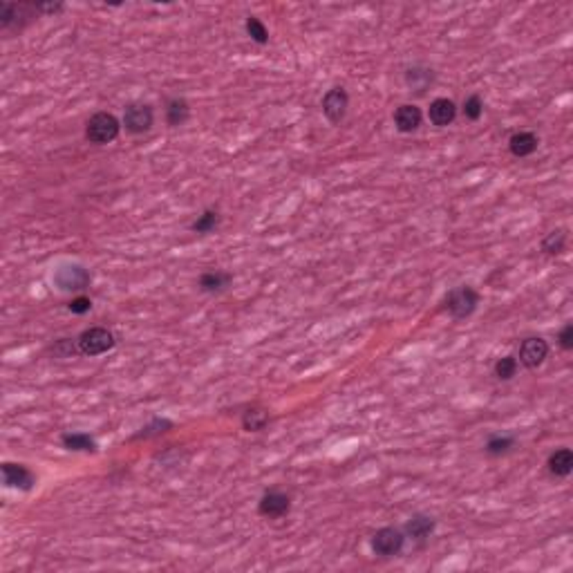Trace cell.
I'll return each mask as SVG.
<instances>
[{"mask_svg":"<svg viewBox=\"0 0 573 573\" xmlns=\"http://www.w3.org/2000/svg\"><path fill=\"white\" fill-rule=\"evenodd\" d=\"M119 130H122V124L113 113H97L85 124V139L90 144L106 146L119 137Z\"/></svg>","mask_w":573,"mask_h":573,"instance_id":"cell-1","label":"cell"},{"mask_svg":"<svg viewBox=\"0 0 573 573\" xmlns=\"http://www.w3.org/2000/svg\"><path fill=\"white\" fill-rule=\"evenodd\" d=\"M479 305V294L472 287H459L452 289L446 298V309L455 320H464L475 314Z\"/></svg>","mask_w":573,"mask_h":573,"instance_id":"cell-2","label":"cell"},{"mask_svg":"<svg viewBox=\"0 0 573 573\" xmlns=\"http://www.w3.org/2000/svg\"><path fill=\"white\" fill-rule=\"evenodd\" d=\"M78 351L85 356H101L115 347V334L106 327H90L78 336Z\"/></svg>","mask_w":573,"mask_h":573,"instance_id":"cell-3","label":"cell"},{"mask_svg":"<svg viewBox=\"0 0 573 573\" xmlns=\"http://www.w3.org/2000/svg\"><path fill=\"white\" fill-rule=\"evenodd\" d=\"M406 545V533L399 531L395 526H385V529H379L374 533V538H372V551L376 553L381 558H395L401 553Z\"/></svg>","mask_w":573,"mask_h":573,"instance_id":"cell-4","label":"cell"},{"mask_svg":"<svg viewBox=\"0 0 573 573\" xmlns=\"http://www.w3.org/2000/svg\"><path fill=\"white\" fill-rule=\"evenodd\" d=\"M155 124V113L148 103H130L124 113V126L130 135H144Z\"/></svg>","mask_w":573,"mask_h":573,"instance_id":"cell-5","label":"cell"},{"mask_svg":"<svg viewBox=\"0 0 573 573\" xmlns=\"http://www.w3.org/2000/svg\"><path fill=\"white\" fill-rule=\"evenodd\" d=\"M54 283L61 291H81L90 285V274L81 265H61L54 274Z\"/></svg>","mask_w":573,"mask_h":573,"instance_id":"cell-6","label":"cell"},{"mask_svg":"<svg viewBox=\"0 0 573 573\" xmlns=\"http://www.w3.org/2000/svg\"><path fill=\"white\" fill-rule=\"evenodd\" d=\"M549 356V343L545 338L540 336H531L526 340H522L520 345V360L526 369H538L542 363H545V358Z\"/></svg>","mask_w":573,"mask_h":573,"instance_id":"cell-7","label":"cell"},{"mask_svg":"<svg viewBox=\"0 0 573 573\" xmlns=\"http://www.w3.org/2000/svg\"><path fill=\"white\" fill-rule=\"evenodd\" d=\"M349 108V94L343 88H331L323 97V115L327 117L329 124H340L347 115Z\"/></svg>","mask_w":573,"mask_h":573,"instance_id":"cell-8","label":"cell"},{"mask_svg":"<svg viewBox=\"0 0 573 573\" xmlns=\"http://www.w3.org/2000/svg\"><path fill=\"white\" fill-rule=\"evenodd\" d=\"M291 510V499L289 495L280 490H269L263 495L258 504V513L263 517H269V520H278V517H285L287 513Z\"/></svg>","mask_w":573,"mask_h":573,"instance_id":"cell-9","label":"cell"},{"mask_svg":"<svg viewBox=\"0 0 573 573\" xmlns=\"http://www.w3.org/2000/svg\"><path fill=\"white\" fill-rule=\"evenodd\" d=\"M3 481L7 488H21V490H32L36 484V477L32 470L23 464H3Z\"/></svg>","mask_w":573,"mask_h":573,"instance_id":"cell-10","label":"cell"},{"mask_svg":"<svg viewBox=\"0 0 573 573\" xmlns=\"http://www.w3.org/2000/svg\"><path fill=\"white\" fill-rule=\"evenodd\" d=\"M421 122H424V113H421V108L415 106V103H404V106H399L397 108V113H395V126L399 133H415V130L421 126Z\"/></svg>","mask_w":573,"mask_h":573,"instance_id":"cell-11","label":"cell"},{"mask_svg":"<svg viewBox=\"0 0 573 573\" xmlns=\"http://www.w3.org/2000/svg\"><path fill=\"white\" fill-rule=\"evenodd\" d=\"M428 117H430V122L435 124L437 128H446V126H450L452 122H455L457 106H455V101H452V99L439 97V99H435V101L430 103Z\"/></svg>","mask_w":573,"mask_h":573,"instance_id":"cell-12","label":"cell"},{"mask_svg":"<svg viewBox=\"0 0 573 573\" xmlns=\"http://www.w3.org/2000/svg\"><path fill=\"white\" fill-rule=\"evenodd\" d=\"M540 146V139L538 135L533 133H526V130H522V133H515L510 139H508V150L513 157H531L533 153L538 150Z\"/></svg>","mask_w":573,"mask_h":573,"instance_id":"cell-13","label":"cell"},{"mask_svg":"<svg viewBox=\"0 0 573 573\" xmlns=\"http://www.w3.org/2000/svg\"><path fill=\"white\" fill-rule=\"evenodd\" d=\"M435 526H437V522L430 515H415L408 520L404 533H406V538H412L415 542H426L432 533H435Z\"/></svg>","mask_w":573,"mask_h":573,"instance_id":"cell-14","label":"cell"},{"mask_svg":"<svg viewBox=\"0 0 573 573\" xmlns=\"http://www.w3.org/2000/svg\"><path fill=\"white\" fill-rule=\"evenodd\" d=\"M547 466H549V472L553 477H560V479H565L571 475V470H573V452L569 448H560L556 450L553 455L549 457L547 461Z\"/></svg>","mask_w":573,"mask_h":573,"instance_id":"cell-15","label":"cell"},{"mask_svg":"<svg viewBox=\"0 0 573 573\" xmlns=\"http://www.w3.org/2000/svg\"><path fill=\"white\" fill-rule=\"evenodd\" d=\"M231 274H224V271H206L199 278V289L206 291V294H217V291H222L231 285Z\"/></svg>","mask_w":573,"mask_h":573,"instance_id":"cell-16","label":"cell"},{"mask_svg":"<svg viewBox=\"0 0 573 573\" xmlns=\"http://www.w3.org/2000/svg\"><path fill=\"white\" fill-rule=\"evenodd\" d=\"M190 117V108H188V101L186 99H170L168 101V108H166V122L168 126H184Z\"/></svg>","mask_w":573,"mask_h":573,"instance_id":"cell-17","label":"cell"},{"mask_svg":"<svg viewBox=\"0 0 573 573\" xmlns=\"http://www.w3.org/2000/svg\"><path fill=\"white\" fill-rule=\"evenodd\" d=\"M63 446L74 452H94L97 441L85 432H67V435H63Z\"/></svg>","mask_w":573,"mask_h":573,"instance_id":"cell-18","label":"cell"},{"mask_svg":"<svg viewBox=\"0 0 573 573\" xmlns=\"http://www.w3.org/2000/svg\"><path fill=\"white\" fill-rule=\"evenodd\" d=\"M565 249H567V231L565 229L551 231V233L542 240V251L549 256H560Z\"/></svg>","mask_w":573,"mask_h":573,"instance_id":"cell-19","label":"cell"},{"mask_svg":"<svg viewBox=\"0 0 573 573\" xmlns=\"http://www.w3.org/2000/svg\"><path fill=\"white\" fill-rule=\"evenodd\" d=\"M432 69H426V67H410L408 74H406V81L412 90H417V92H424V90L432 83Z\"/></svg>","mask_w":573,"mask_h":573,"instance_id":"cell-20","label":"cell"},{"mask_svg":"<svg viewBox=\"0 0 573 573\" xmlns=\"http://www.w3.org/2000/svg\"><path fill=\"white\" fill-rule=\"evenodd\" d=\"M267 424H269V412L263 410V408H251V410L244 412V417H242V426L249 432H260Z\"/></svg>","mask_w":573,"mask_h":573,"instance_id":"cell-21","label":"cell"},{"mask_svg":"<svg viewBox=\"0 0 573 573\" xmlns=\"http://www.w3.org/2000/svg\"><path fill=\"white\" fill-rule=\"evenodd\" d=\"M217 226H219V213H217V210H213V208H208V210H204V213L195 219L190 229H193L195 233H210V231H215Z\"/></svg>","mask_w":573,"mask_h":573,"instance_id":"cell-22","label":"cell"},{"mask_svg":"<svg viewBox=\"0 0 573 573\" xmlns=\"http://www.w3.org/2000/svg\"><path fill=\"white\" fill-rule=\"evenodd\" d=\"M244 27H247V34H249L251 38H254V41H256L258 45H267V43H269V29L265 27V23L260 21V18L249 16L247 23H244Z\"/></svg>","mask_w":573,"mask_h":573,"instance_id":"cell-23","label":"cell"},{"mask_svg":"<svg viewBox=\"0 0 573 573\" xmlns=\"http://www.w3.org/2000/svg\"><path fill=\"white\" fill-rule=\"evenodd\" d=\"M517 367H520V363H517L515 356H504L495 363V376L499 381H510L513 376L517 374Z\"/></svg>","mask_w":573,"mask_h":573,"instance_id":"cell-24","label":"cell"},{"mask_svg":"<svg viewBox=\"0 0 573 573\" xmlns=\"http://www.w3.org/2000/svg\"><path fill=\"white\" fill-rule=\"evenodd\" d=\"M515 446V439L513 437H501V435H495V437H490L488 439V444H486V452L492 457H499V455H506V452Z\"/></svg>","mask_w":573,"mask_h":573,"instance_id":"cell-25","label":"cell"},{"mask_svg":"<svg viewBox=\"0 0 573 573\" xmlns=\"http://www.w3.org/2000/svg\"><path fill=\"white\" fill-rule=\"evenodd\" d=\"M481 115H484V103H481L479 94H470L464 101V117L468 122H479Z\"/></svg>","mask_w":573,"mask_h":573,"instance_id":"cell-26","label":"cell"},{"mask_svg":"<svg viewBox=\"0 0 573 573\" xmlns=\"http://www.w3.org/2000/svg\"><path fill=\"white\" fill-rule=\"evenodd\" d=\"M67 307H69V311H72V314L83 316V314H88L90 309H92V300L85 298V296H76V298H72V303H69Z\"/></svg>","mask_w":573,"mask_h":573,"instance_id":"cell-27","label":"cell"},{"mask_svg":"<svg viewBox=\"0 0 573 573\" xmlns=\"http://www.w3.org/2000/svg\"><path fill=\"white\" fill-rule=\"evenodd\" d=\"M560 347L562 349H573V325L569 323V325H565L562 327V331H560Z\"/></svg>","mask_w":573,"mask_h":573,"instance_id":"cell-28","label":"cell"},{"mask_svg":"<svg viewBox=\"0 0 573 573\" xmlns=\"http://www.w3.org/2000/svg\"><path fill=\"white\" fill-rule=\"evenodd\" d=\"M74 345H72V340L69 338H61L56 343V347H54V354H58V356H69V354H74Z\"/></svg>","mask_w":573,"mask_h":573,"instance_id":"cell-29","label":"cell"},{"mask_svg":"<svg viewBox=\"0 0 573 573\" xmlns=\"http://www.w3.org/2000/svg\"><path fill=\"white\" fill-rule=\"evenodd\" d=\"M36 9H38V12H45V14H56V12H61L63 5L61 3H54V5L49 3V5H38Z\"/></svg>","mask_w":573,"mask_h":573,"instance_id":"cell-30","label":"cell"}]
</instances>
